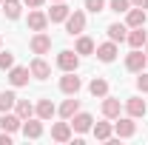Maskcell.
<instances>
[{
  "mask_svg": "<svg viewBox=\"0 0 148 145\" xmlns=\"http://www.w3.org/2000/svg\"><path fill=\"white\" fill-rule=\"evenodd\" d=\"M117 54H120V49H117V43H114V40L100 43V46L94 49V57H97L100 63H114V60H117Z\"/></svg>",
  "mask_w": 148,
  "mask_h": 145,
  "instance_id": "52a82bcc",
  "label": "cell"
},
{
  "mask_svg": "<svg viewBox=\"0 0 148 145\" xmlns=\"http://www.w3.org/2000/svg\"><path fill=\"white\" fill-rule=\"evenodd\" d=\"M137 91L148 94V71H140V77H137Z\"/></svg>",
  "mask_w": 148,
  "mask_h": 145,
  "instance_id": "1f68e13d",
  "label": "cell"
},
{
  "mask_svg": "<svg viewBox=\"0 0 148 145\" xmlns=\"http://www.w3.org/2000/svg\"><path fill=\"white\" fill-rule=\"evenodd\" d=\"M29 49H32V54H37V57L49 54V51H51V37L46 34V31H34V37L29 40Z\"/></svg>",
  "mask_w": 148,
  "mask_h": 145,
  "instance_id": "277c9868",
  "label": "cell"
},
{
  "mask_svg": "<svg viewBox=\"0 0 148 145\" xmlns=\"http://www.w3.org/2000/svg\"><path fill=\"white\" fill-rule=\"evenodd\" d=\"M145 111H148V105H145L143 97H128V100H125V114H128V117L140 120V117H145Z\"/></svg>",
  "mask_w": 148,
  "mask_h": 145,
  "instance_id": "4fadbf2b",
  "label": "cell"
},
{
  "mask_svg": "<svg viewBox=\"0 0 148 145\" xmlns=\"http://www.w3.org/2000/svg\"><path fill=\"white\" fill-rule=\"evenodd\" d=\"M14 103H17V94H14V91H0V114L12 111Z\"/></svg>",
  "mask_w": 148,
  "mask_h": 145,
  "instance_id": "83f0119b",
  "label": "cell"
},
{
  "mask_svg": "<svg viewBox=\"0 0 148 145\" xmlns=\"http://www.w3.org/2000/svg\"><path fill=\"white\" fill-rule=\"evenodd\" d=\"M20 128H23V120H20L17 114H9V111H6V114L0 117V131L14 134V131H20Z\"/></svg>",
  "mask_w": 148,
  "mask_h": 145,
  "instance_id": "e0dca14e",
  "label": "cell"
},
{
  "mask_svg": "<svg viewBox=\"0 0 148 145\" xmlns=\"http://www.w3.org/2000/svg\"><path fill=\"white\" fill-rule=\"evenodd\" d=\"M57 68H60V71H77V68H80V54L71 51V49H63V51L57 54Z\"/></svg>",
  "mask_w": 148,
  "mask_h": 145,
  "instance_id": "5b68a950",
  "label": "cell"
},
{
  "mask_svg": "<svg viewBox=\"0 0 148 145\" xmlns=\"http://www.w3.org/2000/svg\"><path fill=\"white\" fill-rule=\"evenodd\" d=\"M145 20H148L145 9H137V6H131L128 12H125V26H128V29H140V26H145Z\"/></svg>",
  "mask_w": 148,
  "mask_h": 145,
  "instance_id": "5bb4252c",
  "label": "cell"
},
{
  "mask_svg": "<svg viewBox=\"0 0 148 145\" xmlns=\"http://www.w3.org/2000/svg\"><path fill=\"white\" fill-rule=\"evenodd\" d=\"M86 9H88L91 14H100V12L106 9V0H86Z\"/></svg>",
  "mask_w": 148,
  "mask_h": 145,
  "instance_id": "4dcf8cb0",
  "label": "cell"
},
{
  "mask_svg": "<svg viewBox=\"0 0 148 145\" xmlns=\"http://www.w3.org/2000/svg\"><path fill=\"white\" fill-rule=\"evenodd\" d=\"M0 9H3V14L9 20H17L20 14H23V0H3Z\"/></svg>",
  "mask_w": 148,
  "mask_h": 145,
  "instance_id": "d4e9b609",
  "label": "cell"
},
{
  "mask_svg": "<svg viewBox=\"0 0 148 145\" xmlns=\"http://www.w3.org/2000/svg\"><path fill=\"white\" fill-rule=\"evenodd\" d=\"M114 134L120 137V140H128L137 134V122H134V117H117V122H114Z\"/></svg>",
  "mask_w": 148,
  "mask_h": 145,
  "instance_id": "8992f818",
  "label": "cell"
},
{
  "mask_svg": "<svg viewBox=\"0 0 148 145\" xmlns=\"http://www.w3.org/2000/svg\"><path fill=\"white\" fill-rule=\"evenodd\" d=\"M83 31H86V12L74 9L71 14L66 17V34H71V37H80Z\"/></svg>",
  "mask_w": 148,
  "mask_h": 145,
  "instance_id": "6da1fadb",
  "label": "cell"
},
{
  "mask_svg": "<svg viewBox=\"0 0 148 145\" xmlns=\"http://www.w3.org/2000/svg\"><path fill=\"white\" fill-rule=\"evenodd\" d=\"M12 66H14V54H12V51H3V49H0V71H9Z\"/></svg>",
  "mask_w": 148,
  "mask_h": 145,
  "instance_id": "f1b7e54d",
  "label": "cell"
},
{
  "mask_svg": "<svg viewBox=\"0 0 148 145\" xmlns=\"http://www.w3.org/2000/svg\"><path fill=\"white\" fill-rule=\"evenodd\" d=\"M26 23H29V29H32V31H46V26H49V14H46V12H40V9H32V12H29V17H26Z\"/></svg>",
  "mask_w": 148,
  "mask_h": 145,
  "instance_id": "7c38bea8",
  "label": "cell"
},
{
  "mask_svg": "<svg viewBox=\"0 0 148 145\" xmlns=\"http://www.w3.org/2000/svg\"><path fill=\"white\" fill-rule=\"evenodd\" d=\"M46 0H23V6H29V9H40Z\"/></svg>",
  "mask_w": 148,
  "mask_h": 145,
  "instance_id": "d6a6232c",
  "label": "cell"
},
{
  "mask_svg": "<svg viewBox=\"0 0 148 145\" xmlns=\"http://www.w3.org/2000/svg\"><path fill=\"white\" fill-rule=\"evenodd\" d=\"M69 122H71V131H77V134H86V131H91L94 117H91V114H86V111H77Z\"/></svg>",
  "mask_w": 148,
  "mask_h": 145,
  "instance_id": "30bf717a",
  "label": "cell"
},
{
  "mask_svg": "<svg viewBox=\"0 0 148 145\" xmlns=\"http://www.w3.org/2000/svg\"><path fill=\"white\" fill-rule=\"evenodd\" d=\"M14 114H17L20 120H29V117H34V105L29 100H17L14 103Z\"/></svg>",
  "mask_w": 148,
  "mask_h": 145,
  "instance_id": "4316f807",
  "label": "cell"
},
{
  "mask_svg": "<svg viewBox=\"0 0 148 145\" xmlns=\"http://www.w3.org/2000/svg\"><path fill=\"white\" fill-rule=\"evenodd\" d=\"M80 88H83V80L77 77V71H63V77H60V91L69 94V97H74V94H80Z\"/></svg>",
  "mask_w": 148,
  "mask_h": 145,
  "instance_id": "3957f363",
  "label": "cell"
},
{
  "mask_svg": "<svg viewBox=\"0 0 148 145\" xmlns=\"http://www.w3.org/2000/svg\"><path fill=\"white\" fill-rule=\"evenodd\" d=\"M0 145H12V134L9 131H0Z\"/></svg>",
  "mask_w": 148,
  "mask_h": 145,
  "instance_id": "836d02e7",
  "label": "cell"
},
{
  "mask_svg": "<svg viewBox=\"0 0 148 145\" xmlns=\"http://www.w3.org/2000/svg\"><path fill=\"white\" fill-rule=\"evenodd\" d=\"M23 137L26 140H40L43 137V120L40 117H29V120H23Z\"/></svg>",
  "mask_w": 148,
  "mask_h": 145,
  "instance_id": "9c48e42d",
  "label": "cell"
},
{
  "mask_svg": "<svg viewBox=\"0 0 148 145\" xmlns=\"http://www.w3.org/2000/svg\"><path fill=\"white\" fill-rule=\"evenodd\" d=\"M106 34H108V40H114V43L120 46V43L128 37V26H125V23H111L108 29H106Z\"/></svg>",
  "mask_w": 148,
  "mask_h": 145,
  "instance_id": "7402d4cb",
  "label": "cell"
},
{
  "mask_svg": "<svg viewBox=\"0 0 148 145\" xmlns=\"http://www.w3.org/2000/svg\"><path fill=\"white\" fill-rule=\"evenodd\" d=\"M94 49H97V43H94L91 37H86V34H80V37H77V46H74V51H77L80 57L94 54Z\"/></svg>",
  "mask_w": 148,
  "mask_h": 145,
  "instance_id": "484cf974",
  "label": "cell"
},
{
  "mask_svg": "<svg viewBox=\"0 0 148 145\" xmlns=\"http://www.w3.org/2000/svg\"><path fill=\"white\" fill-rule=\"evenodd\" d=\"M54 114H57V108H54V103H51V100H37V105H34V117H40V120L46 122V120H51Z\"/></svg>",
  "mask_w": 148,
  "mask_h": 145,
  "instance_id": "ac0fdd59",
  "label": "cell"
},
{
  "mask_svg": "<svg viewBox=\"0 0 148 145\" xmlns=\"http://www.w3.org/2000/svg\"><path fill=\"white\" fill-rule=\"evenodd\" d=\"M145 66H148V54H145V51H140V49H131V54H125V68H128L131 74L145 71Z\"/></svg>",
  "mask_w": 148,
  "mask_h": 145,
  "instance_id": "7a4b0ae2",
  "label": "cell"
},
{
  "mask_svg": "<svg viewBox=\"0 0 148 145\" xmlns=\"http://www.w3.org/2000/svg\"><path fill=\"white\" fill-rule=\"evenodd\" d=\"M145 54H148V43H145Z\"/></svg>",
  "mask_w": 148,
  "mask_h": 145,
  "instance_id": "8d00e7d4",
  "label": "cell"
},
{
  "mask_svg": "<svg viewBox=\"0 0 148 145\" xmlns=\"http://www.w3.org/2000/svg\"><path fill=\"white\" fill-rule=\"evenodd\" d=\"M29 66H12L9 68V83H12V88H23V85H29Z\"/></svg>",
  "mask_w": 148,
  "mask_h": 145,
  "instance_id": "ba28073f",
  "label": "cell"
},
{
  "mask_svg": "<svg viewBox=\"0 0 148 145\" xmlns=\"http://www.w3.org/2000/svg\"><path fill=\"white\" fill-rule=\"evenodd\" d=\"M0 49H3V40H0Z\"/></svg>",
  "mask_w": 148,
  "mask_h": 145,
  "instance_id": "74e56055",
  "label": "cell"
},
{
  "mask_svg": "<svg viewBox=\"0 0 148 145\" xmlns=\"http://www.w3.org/2000/svg\"><path fill=\"white\" fill-rule=\"evenodd\" d=\"M91 134H94V140L108 142L111 137H114V125H111V122H94V125H91Z\"/></svg>",
  "mask_w": 148,
  "mask_h": 145,
  "instance_id": "44dd1931",
  "label": "cell"
},
{
  "mask_svg": "<svg viewBox=\"0 0 148 145\" xmlns=\"http://www.w3.org/2000/svg\"><path fill=\"white\" fill-rule=\"evenodd\" d=\"M69 14H71V9L66 6V0H63V3H54V6L49 9V23H66Z\"/></svg>",
  "mask_w": 148,
  "mask_h": 145,
  "instance_id": "2e32d148",
  "label": "cell"
},
{
  "mask_svg": "<svg viewBox=\"0 0 148 145\" xmlns=\"http://www.w3.org/2000/svg\"><path fill=\"white\" fill-rule=\"evenodd\" d=\"M88 94H91V97H97V100L108 97V80H103V77H94L91 83H88Z\"/></svg>",
  "mask_w": 148,
  "mask_h": 145,
  "instance_id": "603a6c76",
  "label": "cell"
},
{
  "mask_svg": "<svg viewBox=\"0 0 148 145\" xmlns=\"http://www.w3.org/2000/svg\"><path fill=\"white\" fill-rule=\"evenodd\" d=\"M0 6H3V0H0Z\"/></svg>",
  "mask_w": 148,
  "mask_h": 145,
  "instance_id": "f35d334b",
  "label": "cell"
},
{
  "mask_svg": "<svg viewBox=\"0 0 148 145\" xmlns=\"http://www.w3.org/2000/svg\"><path fill=\"white\" fill-rule=\"evenodd\" d=\"M108 9H111V12H117V14H125V12L131 9V0H111Z\"/></svg>",
  "mask_w": 148,
  "mask_h": 145,
  "instance_id": "f546056e",
  "label": "cell"
},
{
  "mask_svg": "<svg viewBox=\"0 0 148 145\" xmlns=\"http://www.w3.org/2000/svg\"><path fill=\"white\" fill-rule=\"evenodd\" d=\"M29 71H32L34 80H49V77H51V66H49L43 57H34V60L29 63Z\"/></svg>",
  "mask_w": 148,
  "mask_h": 145,
  "instance_id": "8fae6325",
  "label": "cell"
},
{
  "mask_svg": "<svg viewBox=\"0 0 148 145\" xmlns=\"http://www.w3.org/2000/svg\"><path fill=\"white\" fill-rule=\"evenodd\" d=\"M51 3H63V0H51Z\"/></svg>",
  "mask_w": 148,
  "mask_h": 145,
  "instance_id": "d590c367",
  "label": "cell"
},
{
  "mask_svg": "<svg viewBox=\"0 0 148 145\" xmlns=\"http://www.w3.org/2000/svg\"><path fill=\"white\" fill-rule=\"evenodd\" d=\"M77 111H80V100H77V94H74V97H69V100H66V103L57 108V114H60L63 120H71Z\"/></svg>",
  "mask_w": 148,
  "mask_h": 145,
  "instance_id": "cb8c5ba5",
  "label": "cell"
},
{
  "mask_svg": "<svg viewBox=\"0 0 148 145\" xmlns=\"http://www.w3.org/2000/svg\"><path fill=\"white\" fill-rule=\"evenodd\" d=\"M131 6H137V9H148V0H131Z\"/></svg>",
  "mask_w": 148,
  "mask_h": 145,
  "instance_id": "e575fe53",
  "label": "cell"
},
{
  "mask_svg": "<svg viewBox=\"0 0 148 145\" xmlns=\"http://www.w3.org/2000/svg\"><path fill=\"white\" fill-rule=\"evenodd\" d=\"M120 111H123L120 100H114V97H103V117H106V120H117Z\"/></svg>",
  "mask_w": 148,
  "mask_h": 145,
  "instance_id": "d6986e66",
  "label": "cell"
},
{
  "mask_svg": "<svg viewBox=\"0 0 148 145\" xmlns=\"http://www.w3.org/2000/svg\"><path fill=\"white\" fill-rule=\"evenodd\" d=\"M145 26H140V29H128V37H125V43H128L131 49H143L148 43V34L143 31Z\"/></svg>",
  "mask_w": 148,
  "mask_h": 145,
  "instance_id": "ffe728a7",
  "label": "cell"
},
{
  "mask_svg": "<svg viewBox=\"0 0 148 145\" xmlns=\"http://www.w3.org/2000/svg\"><path fill=\"white\" fill-rule=\"evenodd\" d=\"M51 140L54 142H71V122H54L51 125Z\"/></svg>",
  "mask_w": 148,
  "mask_h": 145,
  "instance_id": "9a60e30c",
  "label": "cell"
}]
</instances>
